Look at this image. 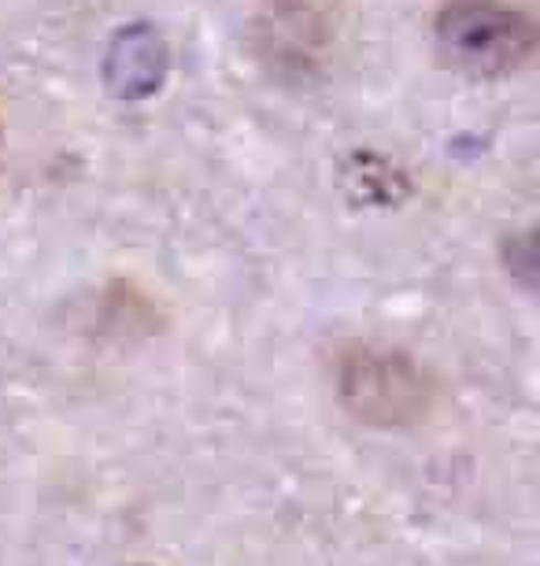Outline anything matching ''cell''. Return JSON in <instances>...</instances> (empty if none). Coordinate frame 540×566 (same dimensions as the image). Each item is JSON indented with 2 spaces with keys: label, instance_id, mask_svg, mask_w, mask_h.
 <instances>
[{
  "label": "cell",
  "instance_id": "obj_1",
  "mask_svg": "<svg viewBox=\"0 0 540 566\" xmlns=\"http://www.w3.org/2000/svg\"><path fill=\"white\" fill-rule=\"evenodd\" d=\"M444 63L474 78L522 71L537 52V19L515 0H444L433 15Z\"/></svg>",
  "mask_w": 540,
  "mask_h": 566
},
{
  "label": "cell",
  "instance_id": "obj_2",
  "mask_svg": "<svg viewBox=\"0 0 540 566\" xmlns=\"http://www.w3.org/2000/svg\"><path fill=\"white\" fill-rule=\"evenodd\" d=\"M341 15L330 0H263L248 27L252 60L282 85H311L330 74Z\"/></svg>",
  "mask_w": 540,
  "mask_h": 566
},
{
  "label": "cell",
  "instance_id": "obj_3",
  "mask_svg": "<svg viewBox=\"0 0 540 566\" xmlns=\"http://www.w3.org/2000/svg\"><path fill=\"white\" fill-rule=\"evenodd\" d=\"M337 392L359 422L374 430H404L430 411V374L407 352L356 345L337 359Z\"/></svg>",
  "mask_w": 540,
  "mask_h": 566
}]
</instances>
